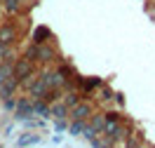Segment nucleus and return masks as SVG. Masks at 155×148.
Here are the masks:
<instances>
[{
	"instance_id": "16",
	"label": "nucleus",
	"mask_w": 155,
	"mask_h": 148,
	"mask_svg": "<svg viewBox=\"0 0 155 148\" xmlns=\"http://www.w3.org/2000/svg\"><path fill=\"white\" fill-rule=\"evenodd\" d=\"M0 5L7 14H17L21 10V0H0Z\"/></svg>"
},
{
	"instance_id": "20",
	"label": "nucleus",
	"mask_w": 155,
	"mask_h": 148,
	"mask_svg": "<svg viewBox=\"0 0 155 148\" xmlns=\"http://www.w3.org/2000/svg\"><path fill=\"white\" fill-rule=\"evenodd\" d=\"M57 71H59V73H61L66 80H73V75H75V73H73V68H71V66H66V64H61Z\"/></svg>"
},
{
	"instance_id": "2",
	"label": "nucleus",
	"mask_w": 155,
	"mask_h": 148,
	"mask_svg": "<svg viewBox=\"0 0 155 148\" xmlns=\"http://www.w3.org/2000/svg\"><path fill=\"white\" fill-rule=\"evenodd\" d=\"M33 73H38V68H35V61L26 59V57H21V59L14 61V78H28V75H33Z\"/></svg>"
},
{
	"instance_id": "21",
	"label": "nucleus",
	"mask_w": 155,
	"mask_h": 148,
	"mask_svg": "<svg viewBox=\"0 0 155 148\" xmlns=\"http://www.w3.org/2000/svg\"><path fill=\"white\" fill-rule=\"evenodd\" d=\"M5 108L14 110V108H17V101H14V99H5Z\"/></svg>"
},
{
	"instance_id": "9",
	"label": "nucleus",
	"mask_w": 155,
	"mask_h": 148,
	"mask_svg": "<svg viewBox=\"0 0 155 148\" xmlns=\"http://www.w3.org/2000/svg\"><path fill=\"white\" fill-rule=\"evenodd\" d=\"M78 80V87L82 89L85 94H89V92H97L104 82H101V78H75Z\"/></svg>"
},
{
	"instance_id": "19",
	"label": "nucleus",
	"mask_w": 155,
	"mask_h": 148,
	"mask_svg": "<svg viewBox=\"0 0 155 148\" xmlns=\"http://www.w3.org/2000/svg\"><path fill=\"white\" fill-rule=\"evenodd\" d=\"M40 136L38 134H31V136H21L19 139V146H33V143H38Z\"/></svg>"
},
{
	"instance_id": "14",
	"label": "nucleus",
	"mask_w": 155,
	"mask_h": 148,
	"mask_svg": "<svg viewBox=\"0 0 155 148\" xmlns=\"http://www.w3.org/2000/svg\"><path fill=\"white\" fill-rule=\"evenodd\" d=\"M80 101H82V94H80L78 89H73V92H66V94H64V104H66L68 108H75Z\"/></svg>"
},
{
	"instance_id": "7",
	"label": "nucleus",
	"mask_w": 155,
	"mask_h": 148,
	"mask_svg": "<svg viewBox=\"0 0 155 148\" xmlns=\"http://www.w3.org/2000/svg\"><path fill=\"white\" fill-rule=\"evenodd\" d=\"M89 143H92L94 148H113V146H115L113 136H110V134H106V132H97L94 136L89 139Z\"/></svg>"
},
{
	"instance_id": "4",
	"label": "nucleus",
	"mask_w": 155,
	"mask_h": 148,
	"mask_svg": "<svg viewBox=\"0 0 155 148\" xmlns=\"http://www.w3.org/2000/svg\"><path fill=\"white\" fill-rule=\"evenodd\" d=\"M21 31L17 28V24H2L0 26V42L2 45H14L19 40Z\"/></svg>"
},
{
	"instance_id": "23",
	"label": "nucleus",
	"mask_w": 155,
	"mask_h": 148,
	"mask_svg": "<svg viewBox=\"0 0 155 148\" xmlns=\"http://www.w3.org/2000/svg\"><path fill=\"white\" fill-rule=\"evenodd\" d=\"M122 101H125V99H122V94H115V104H117V106H122Z\"/></svg>"
},
{
	"instance_id": "26",
	"label": "nucleus",
	"mask_w": 155,
	"mask_h": 148,
	"mask_svg": "<svg viewBox=\"0 0 155 148\" xmlns=\"http://www.w3.org/2000/svg\"><path fill=\"white\" fill-rule=\"evenodd\" d=\"M0 12H2V5H0Z\"/></svg>"
},
{
	"instance_id": "12",
	"label": "nucleus",
	"mask_w": 155,
	"mask_h": 148,
	"mask_svg": "<svg viewBox=\"0 0 155 148\" xmlns=\"http://www.w3.org/2000/svg\"><path fill=\"white\" fill-rule=\"evenodd\" d=\"M68 113H71V108H68L64 101H57V104H52V106H49V115H52V118H57V120H66Z\"/></svg>"
},
{
	"instance_id": "25",
	"label": "nucleus",
	"mask_w": 155,
	"mask_h": 148,
	"mask_svg": "<svg viewBox=\"0 0 155 148\" xmlns=\"http://www.w3.org/2000/svg\"><path fill=\"white\" fill-rule=\"evenodd\" d=\"M21 2H31V0H21Z\"/></svg>"
},
{
	"instance_id": "5",
	"label": "nucleus",
	"mask_w": 155,
	"mask_h": 148,
	"mask_svg": "<svg viewBox=\"0 0 155 148\" xmlns=\"http://www.w3.org/2000/svg\"><path fill=\"white\" fill-rule=\"evenodd\" d=\"M52 61H57V49L52 47V45H38L35 49V64H52Z\"/></svg>"
},
{
	"instance_id": "17",
	"label": "nucleus",
	"mask_w": 155,
	"mask_h": 148,
	"mask_svg": "<svg viewBox=\"0 0 155 148\" xmlns=\"http://www.w3.org/2000/svg\"><path fill=\"white\" fill-rule=\"evenodd\" d=\"M85 127H87V120H73V122L68 125V129H71V134H73V136H75V134H82Z\"/></svg>"
},
{
	"instance_id": "8",
	"label": "nucleus",
	"mask_w": 155,
	"mask_h": 148,
	"mask_svg": "<svg viewBox=\"0 0 155 148\" xmlns=\"http://www.w3.org/2000/svg\"><path fill=\"white\" fill-rule=\"evenodd\" d=\"M92 115V104L89 101H80L75 108H71V118L73 120H87Z\"/></svg>"
},
{
	"instance_id": "15",
	"label": "nucleus",
	"mask_w": 155,
	"mask_h": 148,
	"mask_svg": "<svg viewBox=\"0 0 155 148\" xmlns=\"http://www.w3.org/2000/svg\"><path fill=\"white\" fill-rule=\"evenodd\" d=\"M33 113L47 118V115H49V104H47V101H42V99H33Z\"/></svg>"
},
{
	"instance_id": "6",
	"label": "nucleus",
	"mask_w": 155,
	"mask_h": 148,
	"mask_svg": "<svg viewBox=\"0 0 155 148\" xmlns=\"http://www.w3.org/2000/svg\"><path fill=\"white\" fill-rule=\"evenodd\" d=\"M17 89H19V78L12 75V78H7L0 85V99H2V101H5V99H12V94H14Z\"/></svg>"
},
{
	"instance_id": "24",
	"label": "nucleus",
	"mask_w": 155,
	"mask_h": 148,
	"mask_svg": "<svg viewBox=\"0 0 155 148\" xmlns=\"http://www.w3.org/2000/svg\"><path fill=\"white\" fill-rule=\"evenodd\" d=\"M132 148H150V146H148V143H143V141H141V143H136V146H132Z\"/></svg>"
},
{
	"instance_id": "11",
	"label": "nucleus",
	"mask_w": 155,
	"mask_h": 148,
	"mask_svg": "<svg viewBox=\"0 0 155 148\" xmlns=\"http://www.w3.org/2000/svg\"><path fill=\"white\" fill-rule=\"evenodd\" d=\"M47 89H49V87H47V82H45V78H42V75L38 73V78H35V82H33V87H31L28 94H31L33 99H42Z\"/></svg>"
},
{
	"instance_id": "13",
	"label": "nucleus",
	"mask_w": 155,
	"mask_h": 148,
	"mask_svg": "<svg viewBox=\"0 0 155 148\" xmlns=\"http://www.w3.org/2000/svg\"><path fill=\"white\" fill-rule=\"evenodd\" d=\"M89 127L94 129V132H104V127H106V113H92Z\"/></svg>"
},
{
	"instance_id": "10",
	"label": "nucleus",
	"mask_w": 155,
	"mask_h": 148,
	"mask_svg": "<svg viewBox=\"0 0 155 148\" xmlns=\"http://www.w3.org/2000/svg\"><path fill=\"white\" fill-rule=\"evenodd\" d=\"M49 40H52V31L47 26H35V31H33V45H47Z\"/></svg>"
},
{
	"instance_id": "1",
	"label": "nucleus",
	"mask_w": 155,
	"mask_h": 148,
	"mask_svg": "<svg viewBox=\"0 0 155 148\" xmlns=\"http://www.w3.org/2000/svg\"><path fill=\"white\" fill-rule=\"evenodd\" d=\"M104 132H106V134H110V136H113V141L127 139V134H129V129H127V125L122 122V120H106Z\"/></svg>"
},
{
	"instance_id": "3",
	"label": "nucleus",
	"mask_w": 155,
	"mask_h": 148,
	"mask_svg": "<svg viewBox=\"0 0 155 148\" xmlns=\"http://www.w3.org/2000/svg\"><path fill=\"white\" fill-rule=\"evenodd\" d=\"M14 115H17V120H28L31 115H35V113H33V99H31V97H21V99H17Z\"/></svg>"
},
{
	"instance_id": "18",
	"label": "nucleus",
	"mask_w": 155,
	"mask_h": 148,
	"mask_svg": "<svg viewBox=\"0 0 155 148\" xmlns=\"http://www.w3.org/2000/svg\"><path fill=\"white\" fill-rule=\"evenodd\" d=\"M99 99H101L104 104H108V101H113V99H115V92H113V89H108V87H104V85H101V87H99Z\"/></svg>"
},
{
	"instance_id": "22",
	"label": "nucleus",
	"mask_w": 155,
	"mask_h": 148,
	"mask_svg": "<svg viewBox=\"0 0 155 148\" xmlns=\"http://www.w3.org/2000/svg\"><path fill=\"white\" fill-rule=\"evenodd\" d=\"M54 127H57V132H64L68 125H66V120H57V125H54Z\"/></svg>"
}]
</instances>
